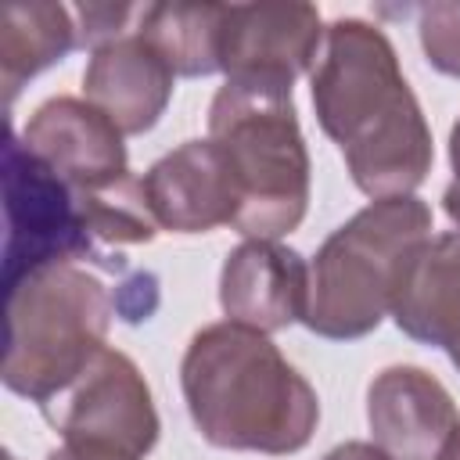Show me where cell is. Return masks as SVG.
I'll return each instance as SVG.
<instances>
[{"label": "cell", "instance_id": "6da1fadb", "mask_svg": "<svg viewBox=\"0 0 460 460\" xmlns=\"http://www.w3.org/2000/svg\"><path fill=\"white\" fill-rule=\"evenodd\" d=\"M320 129L367 198L413 194L431 172V129L381 25L338 18L309 72Z\"/></svg>", "mask_w": 460, "mask_h": 460}, {"label": "cell", "instance_id": "7a4b0ae2", "mask_svg": "<svg viewBox=\"0 0 460 460\" xmlns=\"http://www.w3.org/2000/svg\"><path fill=\"white\" fill-rule=\"evenodd\" d=\"M194 428L216 449L288 456L309 446L320 399L270 334L223 320L201 327L180 363Z\"/></svg>", "mask_w": 460, "mask_h": 460}, {"label": "cell", "instance_id": "3957f363", "mask_svg": "<svg viewBox=\"0 0 460 460\" xmlns=\"http://www.w3.org/2000/svg\"><path fill=\"white\" fill-rule=\"evenodd\" d=\"M431 208L417 194L377 198L341 223L309 262L302 323L331 341L370 334L392 316L406 259L431 237Z\"/></svg>", "mask_w": 460, "mask_h": 460}, {"label": "cell", "instance_id": "277c9868", "mask_svg": "<svg viewBox=\"0 0 460 460\" xmlns=\"http://www.w3.org/2000/svg\"><path fill=\"white\" fill-rule=\"evenodd\" d=\"M208 140L234 172V230L244 241H277L305 219L309 151L291 90L223 83L208 104Z\"/></svg>", "mask_w": 460, "mask_h": 460}, {"label": "cell", "instance_id": "5b68a950", "mask_svg": "<svg viewBox=\"0 0 460 460\" xmlns=\"http://www.w3.org/2000/svg\"><path fill=\"white\" fill-rule=\"evenodd\" d=\"M115 298L79 262H47L4 284V385L36 406L104 349Z\"/></svg>", "mask_w": 460, "mask_h": 460}, {"label": "cell", "instance_id": "8992f818", "mask_svg": "<svg viewBox=\"0 0 460 460\" xmlns=\"http://www.w3.org/2000/svg\"><path fill=\"white\" fill-rule=\"evenodd\" d=\"M4 284L47 262H108V255L90 237L86 194L54 176L7 126L4 137Z\"/></svg>", "mask_w": 460, "mask_h": 460}, {"label": "cell", "instance_id": "52a82bcc", "mask_svg": "<svg viewBox=\"0 0 460 460\" xmlns=\"http://www.w3.org/2000/svg\"><path fill=\"white\" fill-rule=\"evenodd\" d=\"M40 413L54 431H61V438H97L137 456H147L162 431L140 367L126 352L108 345L79 377L40 402Z\"/></svg>", "mask_w": 460, "mask_h": 460}, {"label": "cell", "instance_id": "ba28073f", "mask_svg": "<svg viewBox=\"0 0 460 460\" xmlns=\"http://www.w3.org/2000/svg\"><path fill=\"white\" fill-rule=\"evenodd\" d=\"M323 32L313 4H226L219 72L226 83L291 90L302 72H313Z\"/></svg>", "mask_w": 460, "mask_h": 460}, {"label": "cell", "instance_id": "9c48e42d", "mask_svg": "<svg viewBox=\"0 0 460 460\" xmlns=\"http://www.w3.org/2000/svg\"><path fill=\"white\" fill-rule=\"evenodd\" d=\"M22 144L79 194H108L133 183L119 126L86 97H47L29 115Z\"/></svg>", "mask_w": 460, "mask_h": 460}, {"label": "cell", "instance_id": "30bf717a", "mask_svg": "<svg viewBox=\"0 0 460 460\" xmlns=\"http://www.w3.org/2000/svg\"><path fill=\"white\" fill-rule=\"evenodd\" d=\"M140 190L158 230L208 234L234 226L241 194L223 151L212 140H187L162 155L144 176Z\"/></svg>", "mask_w": 460, "mask_h": 460}, {"label": "cell", "instance_id": "8fae6325", "mask_svg": "<svg viewBox=\"0 0 460 460\" xmlns=\"http://www.w3.org/2000/svg\"><path fill=\"white\" fill-rule=\"evenodd\" d=\"M367 424L374 446L392 460H438L456 428V402L424 367H385L367 388Z\"/></svg>", "mask_w": 460, "mask_h": 460}, {"label": "cell", "instance_id": "7c38bea8", "mask_svg": "<svg viewBox=\"0 0 460 460\" xmlns=\"http://www.w3.org/2000/svg\"><path fill=\"white\" fill-rule=\"evenodd\" d=\"M309 266L280 241H241L219 273V305L226 320L262 334L284 331L305 316Z\"/></svg>", "mask_w": 460, "mask_h": 460}, {"label": "cell", "instance_id": "4fadbf2b", "mask_svg": "<svg viewBox=\"0 0 460 460\" xmlns=\"http://www.w3.org/2000/svg\"><path fill=\"white\" fill-rule=\"evenodd\" d=\"M176 72L169 61L137 32V25L101 47L90 50L86 72H83V97L104 111L122 137L147 133L169 97H172Z\"/></svg>", "mask_w": 460, "mask_h": 460}, {"label": "cell", "instance_id": "5bb4252c", "mask_svg": "<svg viewBox=\"0 0 460 460\" xmlns=\"http://www.w3.org/2000/svg\"><path fill=\"white\" fill-rule=\"evenodd\" d=\"M395 327L435 349L460 338V234H431L410 259L392 298Z\"/></svg>", "mask_w": 460, "mask_h": 460}, {"label": "cell", "instance_id": "9a60e30c", "mask_svg": "<svg viewBox=\"0 0 460 460\" xmlns=\"http://www.w3.org/2000/svg\"><path fill=\"white\" fill-rule=\"evenodd\" d=\"M79 47V25L72 7L32 0L7 4L0 14V86L4 104L11 108L18 90L40 75L43 68L65 61V54Z\"/></svg>", "mask_w": 460, "mask_h": 460}, {"label": "cell", "instance_id": "2e32d148", "mask_svg": "<svg viewBox=\"0 0 460 460\" xmlns=\"http://www.w3.org/2000/svg\"><path fill=\"white\" fill-rule=\"evenodd\" d=\"M226 4H147L137 32L169 61L176 75L219 72V32Z\"/></svg>", "mask_w": 460, "mask_h": 460}, {"label": "cell", "instance_id": "e0dca14e", "mask_svg": "<svg viewBox=\"0 0 460 460\" xmlns=\"http://www.w3.org/2000/svg\"><path fill=\"white\" fill-rule=\"evenodd\" d=\"M417 32L424 58L442 75L460 79V4H420L417 7Z\"/></svg>", "mask_w": 460, "mask_h": 460}, {"label": "cell", "instance_id": "ac0fdd59", "mask_svg": "<svg viewBox=\"0 0 460 460\" xmlns=\"http://www.w3.org/2000/svg\"><path fill=\"white\" fill-rule=\"evenodd\" d=\"M47 460H144V456L97 438H61V446L50 449Z\"/></svg>", "mask_w": 460, "mask_h": 460}, {"label": "cell", "instance_id": "d6986e66", "mask_svg": "<svg viewBox=\"0 0 460 460\" xmlns=\"http://www.w3.org/2000/svg\"><path fill=\"white\" fill-rule=\"evenodd\" d=\"M449 165H453V180L442 194V208L453 223V234H460V119L449 129Z\"/></svg>", "mask_w": 460, "mask_h": 460}, {"label": "cell", "instance_id": "ffe728a7", "mask_svg": "<svg viewBox=\"0 0 460 460\" xmlns=\"http://www.w3.org/2000/svg\"><path fill=\"white\" fill-rule=\"evenodd\" d=\"M323 460H392V456L374 442H341Z\"/></svg>", "mask_w": 460, "mask_h": 460}, {"label": "cell", "instance_id": "44dd1931", "mask_svg": "<svg viewBox=\"0 0 460 460\" xmlns=\"http://www.w3.org/2000/svg\"><path fill=\"white\" fill-rule=\"evenodd\" d=\"M438 460H460V420H456V428L449 431V438H446V446H442Z\"/></svg>", "mask_w": 460, "mask_h": 460}, {"label": "cell", "instance_id": "7402d4cb", "mask_svg": "<svg viewBox=\"0 0 460 460\" xmlns=\"http://www.w3.org/2000/svg\"><path fill=\"white\" fill-rule=\"evenodd\" d=\"M449 359H453V367H456V370H460V338H456V345H453V349H449Z\"/></svg>", "mask_w": 460, "mask_h": 460}, {"label": "cell", "instance_id": "603a6c76", "mask_svg": "<svg viewBox=\"0 0 460 460\" xmlns=\"http://www.w3.org/2000/svg\"><path fill=\"white\" fill-rule=\"evenodd\" d=\"M7 460H14V456H11V453H7Z\"/></svg>", "mask_w": 460, "mask_h": 460}]
</instances>
